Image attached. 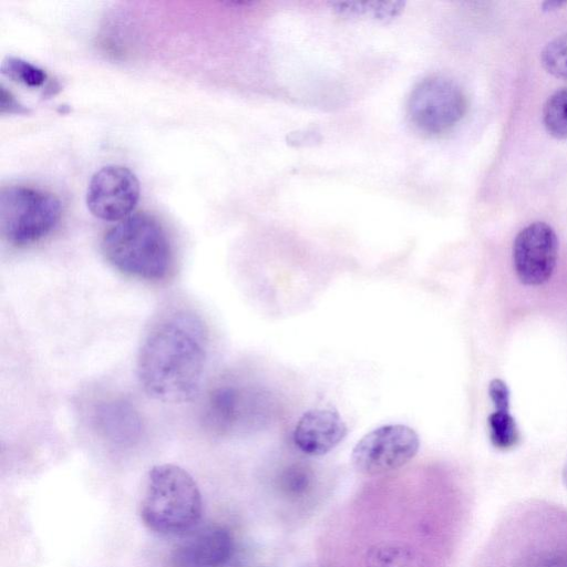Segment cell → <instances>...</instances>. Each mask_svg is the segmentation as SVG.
Segmentation results:
<instances>
[{
  "mask_svg": "<svg viewBox=\"0 0 567 567\" xmlns=\"http://www.w3.org/2000/svg\"><path fill=\"white\" fill-rule=\"evenodd\" d=\"M208 349L202 319L174 310L147 332L137 354V378L145 393L165 403L190 400L200 388Z\"/></svg>",
  "mask_w": 567,
  "mask_h": 567,
  "instance_id": "1",
  "label": "cell"
},
{
  "mask_svg": "<svg viewBox=\"0 0 567 567\" xmlns=\"http://www.w3.org/2000/svg\"><path fill=\"white\" fill-rule=\"evenodd\" d=\"M102 251L117 270L145 280H161L172 266L166 231L153 216L134 214L111 227L102 239Z\"/></svg>",
  "mask_w": 567,
  "mask_h": 567,
  "instance_id": "2",
  "label": "cell"
},
{
  "mask_svg": "<svg viewBox=\"0 0 567 567\" xmlns=\"http://www.w3.org/2000/svg\"><path fill=\"white\" fill-rule=\"evenodd\" d=\"M202 512L199 487L187 471L174 464L150 470L140 509L145 526L165 535L185 534L196 526Z\"/></svg>",
  "mask_w": 567,
  "mask_h": 567,
  "instance_id": "3",
  "label": "cell"
},
{
  "mask_svg": "<svg viewBox=\"0 0 567 567\" xmlns=\"http://www.w3.org/2000/svg\"><path fill=\"white\" fill-rule=\"evenodd\" d=\"M61 213V202L52 193L23 185L1 189L0 230L11 245L42 239L58 225Z\"/></svg>",
  "mask_w": 567,
  "mask_h": 567,
  "instance_id": "4",
  "label": "cell"
},
{
  "mask_svg": "<svg viewBox=\"0 0 567 567\" xmlns=\"http://www.w3.org/2000/svg\"><path fill=\"white\" fill-rule=\"evenodd\" d=\"M467 110L461 86L442 75H430L417 82L409 95L406 113L422 133L436 136L451 131Z\"/></svg>",
  "mask_w": 567,
  "mask_h": 567,
  "instance_id": "5",
  "label": "cell"
},
{
  "mask_svg": "<svg viewBox=\"0 0 567 567\" xmlns=\"http://www.w3.org/2000/svg\"><path fill=\"white\" fill-rule=\"evenodd\" d=\"M417 433L403 424L379 426L363 435L351 454L354 468L364 475H380L409 463L417 453Z\"/></svg>",
  "mask_w": 567,
  "mask_h": 567,
  "instance_id": "6",
  "label": "cell"
},
{
  "mask_svg": "<svg viewBox=\"0 0 567 567\" xmlns=\"http://www.w3.org/2000/svg\"><path fill=\"white\" fill-rule=\"evenodd\" d=\"M140 199V182L127 167L107 165L91 177L86 192L89 210L103 220L130 216Z\"/></svg>",
  "mask_w": 567,
  "mask_h": 567,
  "instance_id": "7",
  "label": "cell"
},
{
  "mask_svg": "<svg viewBox=\"0 0 567 567\" xmlns=\"http://www.w3.org/2000/svg\"><path fill=\"white\" fill-rule=\"evenodd\" d=\"M557 256L558 239L546 223H532L515 237L513 265L518 280L525 286H539L548 281Z\"/></svg>",
  "mask_w": 567,
  "mask_h": 567,
  "instance_id": "8",
  "label": "cell"
},
{
  "mask_svg": "<svg viewBox=\"0 0 567 567\" xmlns=\"http://www.w3.org/2000/svg\"><path fill=\"white\" fill-rule=\"evenodd\" d=\"M234 554V538L219 525H208L186 535L172 550L173 567H225Z\"/></svg>",
  "mask_w": 567,
  "mask_h": 567,
  "instance_id": "9",
  "label": "cell"
},
{
  "mask_svg": "<svg viewBox=\"0 0 567 567\" xmlns=\"http://www.w3.org/2000/svg\"><path fill=\"white\" fill-rule=\"evenodd\" d=\"M347 431L346 423L336 410L312 409L298 420L292 440L302 453L321 456L338 446Z\"/></svg>",
  "mask_w": 567,
  "mask_h": 567,
  "instance_id": "10",
  "label": "cell"
},
{
  "mask_svg": "<svg viewBox=\"0 0 567 567\" xmlns=\"http://www.w3.org/2000/svg\"><path fill=\"white\" fill-rule=\"evenodd\" d=\"M364 567H426L419 551L408 545L380 543L370 547Z\"/></svg>",
  "mask_w": 567,
  "mask_h": 567,
  "instance_id": "11",
  "label": "cell"
},
{
  "mask_svg": "<svg viewBox=\"0 0 567 567\" xmlns=\"http://www.w3.org/2000/svg\"><path fill=\"white\" fill-rule=\"evenodd\" d=\"M240 396L234 388L215 389L207 400L206 420L216 427H228L239 415Z\"/></svg>",
  "mask_w": 567,
  "mask_h": 567,
  "instance_id": "12",
  "label": "cell"
},
{
  "mask_svg": "<svg viewBox=\"0 0 567 567\" xmlns=\"http://www.w3.org/2000/svg\"><path fill=\"white\" fill-rule=\"evenodd\" d=\"M489 440L499 450H508L520 440L519 430L509 411L495 410L487 419Z\"/></svg>",
  "mask_w": 567,
  "mask_h": 567,
  "instance_id": "13",
  "label": "cell"
},
{
  "mask_svg": "<svg viewBox=\"0 0 567 567\" xmlns=\"http://www.w3.org/2000/svg\"><path fill=\"white\" fill-rule=\"evenodd\" d=\"M546 131L558 140H567V89L551 94L543 109Z\"/></svg>",
  "mask_w": 567,
  "mask_h": 567,
  "instance_id": "14",
  "label": "cell"
},
{
  "mask_svg": "<svg viewBox=\"0 0 567 567\" xmlns=\"http://www.w3.org/2000/svg\"><path fill=\"white\" fill-rule=\"evenodd\" d=\"M336 10L348 17H368L375 20H392L403 8L402 2H338Z\"/></svg>",
  "mask_w": 567,
  "mask_h": 567,
  "instance_id": "15",
  "label": "cell"
},
{
  "mask_svg": "<svg viewBox=\"0 0 567 567\" xmlns=\"http://www.w3.org/2000/svg\"><path fill=\"white\" fill-rule=\"evenodd\" d=\"M1 73L30 87L41 86L48 79L43 69L17 56H7L3 59Z\"/></svg>",
  "mask_w": 567,
  "mask_h": 567,
  "instance_id": "16",
  "label": "cell"
},
{
  "mask_svg": "<svg viewBox=\"0 0 567 567\" xmlns=\"http://www.w3.org/2000/svg\"><path fill=\"white\" fill-rule=\"evenodd\" d=\"M540 61L549 74L567 80V32L545 45Z\"/></svg>",
  "mask_w": 567,
  "mask_h": 567,
  "instance_id": "17",
  "label": "cell"
},
{
  "mask_svg": "<svg viewBox=\"0 0 567 567\" xmlns=\"http://www.w3.org/2000/svg\"><path fill=\"white\" fill-rule=\"evenodd\" d=\"M312 483L311 472L302 465H292L281 475L280 486L282 491L292 497L302 496L308 492Z\"/></svg>",
  "mask_w": 567,
  "mask_h": 567,
  "instance_id": "18",
  "label": "cell"
},
{
  "mask_svg": "<svg viewBox=\"0 0 567 567\" xmlns=\"http://www.w3.org/2000/svg\"><path fill=\"white\" fill-rule=\"evenodd\" d=\"M488 395L496 410L509 411V390L501 379H493L488 385Z\"/></svg>",
  "mask_w": 567,
  "mask_h": 567,
  "instance_id": "19",
  "label": "cell"
},
{
  "mask_svg": "<svg viewBox=\"0 0 567 567\" xmlns=\"http://www.w3.org/2000/svg\"><path fill=\"white\" fill-rule=\"evenodd\" d=\"M0 110L1 113H14L21 114L27 113L28 109H25L10 91H8L3 85H1L0 90Z\"/></svg>",
  "mask_w": 567,
  "mask_h": 567,
  "instance_id": "20",
  "label": "cell"
},
{
  "mask_svg": "<svg viewBox=\"0 0 567 567\" xmlns=\"http://www.w3.org/2000/svg\"><path fill=\"white\" fill-rule=\"evenodd\" d=\"M530 567H567V555L563 553L544 554Z\"/></svg>",
  "mask_w": 567,
  "mask_h": 567,
  "instance_id": "21",
  "label": "cell"
},
{
  "mask_svg": "<svg viewBox=\"0 0 567 567\" xmlns=\"http://www.w3.org/2000/svg\"><path fill=\"white\" fill-rule=\"evenodd\" d=\"M563 4H565V2H561V1H546V2L543 3V8L546 11H551V10L558 9Z\"/></svg>",
  "mask_w": 567,
  "mask_h": 567,
  "instance_id": "22",
  "label": "cell"
},
{
  "mask_svg": "<svg viewBox=\"0 0 567 567\" xmlns=\"http://www.w3.org/2000/svg\"><path fill=\"white\" fill-rule=\"evenodd\" d=\"M563 481H564L565 486L567 487V463H566L564 472H563Z\"/></svg>",
  "mask_w": 567,
  "mask_h": 567,
  "instance_id": "23",
  "label": "cell"
}]
</instances>
